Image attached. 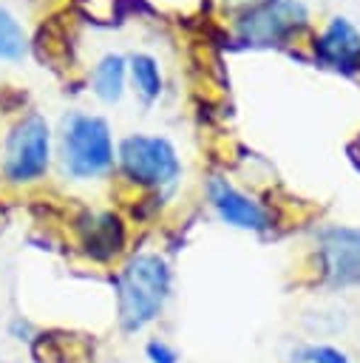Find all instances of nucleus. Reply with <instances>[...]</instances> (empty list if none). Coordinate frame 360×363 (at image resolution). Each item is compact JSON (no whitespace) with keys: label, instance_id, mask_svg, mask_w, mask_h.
<instances>
[{"label":"nucleus","instance_id":"obj_15","mask_svg":"<svg viewBox=\"0 0 360 363\" xmlns=\"http://www.w3.org/2000/svg\"><path fill=\"white\" fill-rule=\"evenodd\" d=\"M28 332H31V326H28L26 320H20V318H17V320L11 323V335H14L17 340H28Z\"/></svg>","mask_w":360,"mask_h":363},{"label":"nucleus","instance_id":"obj_7","mask_svg":"<svg viewBox=\"0 0 360 363\" xmlns=\"http://www.w3.org/2000/svg\"><path fill=\"white\" fill-rule=\"evenodd\" d=\"M207 196H210V204H213V210L218 213V218L224 224L238 227V230H252V233H261V230L269 227L266 207L261 201H255L252 196L241 193L227 179L213 176L207 182Z\"/></svg>","mask_w":360,"mask_h":363},{"label":"nucleus","instance_id":"obj_12","mask_svg":"<svg viewBox=\"0 0 360 363\" xmlns=\"http://www.w3.org/2000/svg\"><path fill=\"white\" fill-rule=\"evenodd\" d=\"M26 54V31L17 17L0 9V60H20Z\"/></svg>","mask_w":360,"mask_h":363},{"label":"nucleus","instance_id":"obj_8","mask_svg":"<svg viewBox=\"0 0 360 363\" xmlns=\"http://www.w3.org/2000/svg\"><path fill=\"white\" fill-rule=\"evenodd\" d=\"M317 60L337 71H354L360 65V34L346 17H334L315 43Z\"/></svg>","mask_w":360,"mask_h":363},{"label":"nucleus","instance_id":"obj_16","mask_svg":"<svg viewBox=\"0 0 360 363\" xmlns=\"http://www.w3.org/2000/svg\"><path fill=\"white\" fill-rule=\"evenodd\" d=\"M230 3H247V0H230Z\"/></svg>","mask_w":360,"mask_h":363},{"label":"nucleus","instance_id":"obj_9","mask_svg":"<svg viewBox=\"0 0 360 363\" xmlns=\"http://www.w3.org/2000/svg\"><path fill=\"white\" fill-rule=\"evenodd\" d=\"M82 247L91 258L108 261L125 247V224L113 213H91L82 224Z\"/></svg>","mask_w":360,"mask_h":363},{"label":"nucleus","instance_id":"obj_5","mask_svg":"<svg viewBox=\"0 0 360 363\" xmlns=\"http://www.w3.org/2000/svg\"><path fill=\"white\" fill-rule=\"evenodd\" d=\"M306 17V6L298 0H261L238 20V34L252 45H272L303 28Z\"/></svg>","mask_w":360,"mask_h":363},{"label":"nucleus","instance_id":"obj_13","mask_svg":"<svg viewBox=\"0 0 360 363\" xmlns=\"http://www.w3.org/2000/svg\"><path fill=\"white\" fill-rule=\"evenodd\" d=\"M292 363H349V354L332 343H303L292 352Z\"/></svg>","mask_w":360,"mask_h":363},{"label":"nucleus","instance_id":"obj_11","mask_svg":"<svg viewBox=\"0 0 360 363\" xmlns=\"http://www.w3.org/2000/svg\"><path fill=\"white\" fill-rule=\"evenodd\" d=\"M130 79H133L136 94L145 102L159 99V94H162V74H159V65H156L153 57H147V54L130 57Z\"/></svg>","mask_w":360,"mask_h":363},{"label":"nucleus","instance_id":"obj_1","mask_svg":"<svg viewBox=\"0 0 360 363\" xmlns=\"http://www.w3.org/2000/svg\"><path fill=\"white\" fill-rule=\"evenodd\" d=\"M170 267L156 252H139L119 269V275L113 278V289L122 332H142L159 318L164 301L170 298Z\"/></svg>","mask_w":360,"mask_h":363},{"label":"nucleus","instance_id":"obj_2","mask_svg":"<svg viewBox=\"0 0 360 363\" xmlns=\"http://www.w3.org/2000/svg\"><path fill=\"white\" fill-rule=\"evenodd\" d=\"M60 162L71 179H99L113 167L108 122L91 113H71L60 136Z\"/></svg>","mask_w":360,"mask_h":363},{"label":"nucleus","instance_id":"obj_14","mask_svg":"<svg viewBox=\"0 0 360 363\" xmlns=\"http://www.w3.org/2000/svg\"><path fill=\"white\" fill-rule=\"evenodd\" d=\"M145 357L147 363H179V352L162 337H153L145 343Z\"/></svg>","mask_w":360,"mask_h":363},{"label":"nucleus","instance_id":"obj_4","mask_svg":"<svg viewBox=\"0 0 360 363\" xmlns=\"http://www.w3.org/2000/svg\"><path fill=\"white\" fill-rule=\"evenodd\" d=\"M51 162V130L37 113L17 122L6 139L3 173L11 182H34L48 170Z\"/></svg>","mask_w":360,"mask_h":363},{"label":"nucleus","instance_id":"obj_6","mask_svg":"<svg viewBox=\"0 0 360 363\" xmlns=\"http://www.w3.org/2000/svg\"><path fill=\"white\" fill-rule=\"evenodd\" d=\"M317 258L332 286H360V227L320 230Z\"/></svg>","mask_w":360,"mask_h":363},{"label":"nucleus","instance_id":"obj_3","mask_svg":"<svg viewBox=\"0 0 360 363\" xmlns=\"http://www.w3.org/2000/svg\"><path fill=\"white\" fill-rule=\"evenodd\" d=\"M116 162L130 182L150 187V190L173 187L179 182V173H181L176 147L162 136L133 133V136L122 139Z\"/></svg>","mask_w":360,"mask_h":363},{"label":"nucleus","instance_id":"obj_10","mask_svg":"<svg viewBox=\"0 0 360 363\" xmlns=\"http://www.w3.org/2000/svg\"><path fill=\"white\" fill-rule=\"evenodd\" d=\"M125 91V60L119 54H108L94 68V94L102 102H119Z\"/></svg>","mask_w":360,"mask_h":363}]
</instances>
